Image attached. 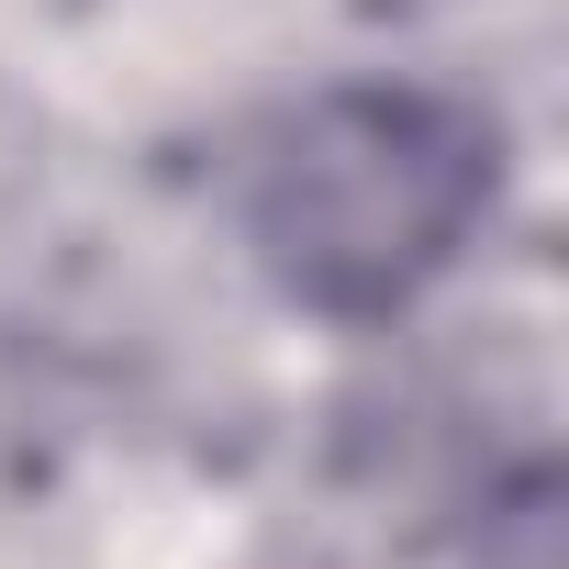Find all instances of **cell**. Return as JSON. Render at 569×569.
Returning a JSON list of instances; mask_svg holds the SVG:
<instances>
[{"label":"cell","mask_w":569,"mask_h":569,"mask_svg":"<svg viewBox=\"0 0 569 569\" xmlns=\"http://www.w3.org/2000/svg\"><path fill=\"white\" fill-rule=\"evenodd\" d=\"M491 212V123L436 90H336L279 123L246 179V234L279 291L325 313H391Z\"/></svg>","instance_id":"cell-1"}]
</instances>
